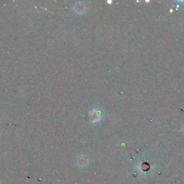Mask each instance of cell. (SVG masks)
<instances>
[{"instance_id": "6da1fadb", "label": "cell", "mask_w": 184, "mask_h": 184, "mask_svg": "<svg viewBox=\"0 0 184 184\" xmlns=\"http://www.w3.org/2000/svg\"><path fill=\"white\" fill-rule=\"evenodd\" d=\"M81 2L77 3V4L75 5L74 7V10L78 13H82L84 12L85 11V5L84 4H82L81 5H80Z\"/></svg>"}]
</instances>
